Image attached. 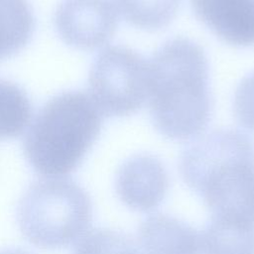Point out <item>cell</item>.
<instances>
[{"instance_id":"obj_1","label":"cell","mask_w":254,"mask_h":254,"mask_svg":"<svg viewBox=\"0 0 254 254\" xmlns=\"http://www.w3.org/2000/svg\"><path fill=\"white\" fill-rule=\"evenodd\" d=\"M147 97L159 133L181 141L199 135L211 111L208 63L202 48L187 38L162 45L148 62Z\"/></svg>"},{"instance_id":"obj_2","label":"cell","mask_w":254,"mask_h":254,"mask_svg":"<svg viewBox=\"0 0 254 254\" xmlns=\"http://www.w3.org/2000/svg\"><path fill=\"white\" fill-rule=\"evenodd\" d=\"M179 169L212 217L254 225V142L247 134L220 129L196 139Z\"/></svg>"},{"instance_id":"obj_3","label":"cell","mask_w":254,"mask_h":254,"mask_svg":"<svg viewBox=\"0 0 254 254\" xmlns=\"http://www.w3.org/2000/svg\"><path fill=\"white\" fill-rule=\"evenodd\" d=\"M102 113L89 93L61 92L36 114L24 141L32 168L46 178H64L74 172L97 139Z\"/></svg>"},{"instance_id":"obj_4","label":"cell","mask_w":254,"mask_h":254,"mask_svg":"<svg viewBox=\"0 0 254 254\" xmlns=\"http://www.w3.org/2000/svg\"><path fill=\"white\" fill-rule=\"evenodd\" d=\"M92 220L87 192L64 178L32 184L17 207V221L26 239L43 249L66 247L82 237Z\"/></svg>"},{"instance_id":"obj_5","label":"cell","mask_w":254,"mask_h":254,"mask_svg":"<svg viewBox=\"0 0 254 254\" xmlns=\"http://www.w3.org/2000/svg\"><path fill=\"white\" fill-rule=\"evenodd\" d=\"M88 86L102 115H131L141 108L148 95V62L130 48L109 46L94 59Z\"/></svg>"},{"instance_id":"obj_6","label":"cell","mask_w":254,"mask_h":254,"mask_svg":"<svg viewBox=\"0 0 254 254\" xmlns=\"http://www.w3.org/2000/svg\"><path fill=\"white\" fill-rule=\"evenodd\" d=\"M54 22L65 44L80 50H94L113 37L118 25V9L113 0H62Z\"/></svg>"},{"instance_id":"obj_7","label":"cell","mask_w":254,"mask_h":254,"mask_svg":"<svg viewBox=\"0 0 254 254\" xmlns=\"http://www.w3.org/2000/svg\"><path fill=\"white\" fill-rule=\"evenodd\" d=\"M116 192L120 200L136 211H150L165 198L169 188L168 173L162 162L148 154L129 158L119 168Z\"/></svg>"},{"instance_id":"obj_8","label":"cell","mask_w":254,"mask_h":254,"mask_svg":"<svg viewBox=\"0 0 254 254\" xmlns=\"http://www.w3.org/2000/svg\"><path fill=\"white\" fill-rule=\"evenodd\" d=\"M195 16L219 39L237 47L254 45V0H190Z\"/></svg>"},{"instance_id":"obj_9","label":"cell","mask_w":254,"mask_h":254,"mask_svg":"<svg viewBox=\"0 0 254 254\" xmlns=\"http://www.w3.org/2000/svg\"><path fill=\"white\" fill-rule=\"evenodd\" d=\"M137 239L145 254H199L200 236L174 216L155 213L142 221Z\"/></svg>"},{"instance_id":"obj_10","label":"cell","mask_w":254,"mask_h":254,"mask_svg":"<svg viewBox=\"0 0 254 254\" xmlns=\"http://www.w3.org/2000/svg\"><path fill=\"white\" fill-rule=\"evenodd\" d=\"M34 29L35 18L27 0H0V61L21 51Z\"/></svg>"},{"instance_id":"obj_11","label":"cell","mask_w":254,"mask_h":254,"mask_svg":"<svg viewBox=\"0 0 254 254\" xmlns=\"http://www.w3.org/2000/svg\"><path fill=\"white\" fill-rule=\"evenodd\" d=\"M200 247L203 254H254V225L212 217Z\"/></svg>"},{"instance_id":"obj_12","label":"cell","mask_w":254,"mask_h":254,"mask_svg":"<svg viewBox=\"0 0 254 254\" xmlns=\"http://www.w3.org/2000/svg\"><path fill=\"white\" fill-rule=\"evenodd\" d=\"M32 104L16 83L0 78V139L20 136L30 123Z\"/></svg>"},{"instance_id":"obj_13","label":"cell","mask_w":254,"mask_h":254,"mask_svg":"<svg viewBox=\"0 0 254 254\" xmlns=\"http://www.w3.org/2000/svg\"><path fill=\"white\" fill-rule=\"evenodd\" d=\"M181 0H116V7L132 26L154 31L174 19Z\"/></svg>"},{"instance_id":"obj_14","label":"cell","mask_w":254,"mask_h":254,"mask_svg":"<svg viewBox=\"0 0 254 254\" xmlns=\"http://www.w3.org/2000/svg\"><path fill=\"white\" fill-rule=\"evenodd\" d=\"M73 254H142L126 234L109 229L95 228L86 232L74 247Z\"/></svg>"},{"instance_id":"obj_15","label":"cell","mask_w":254,"mask_h":254,"mask_svg":"<svg viewBox=\"0 0 254 254\" xmlns=\"http://www.w3.org/2000/svg\"><path fill=\"white\" fill-rule=\"evenodd\" d=\"M233 109L238 123L245 129L254 131V72L245 76L238 84Z\"/></svg>"},{"instance_id":"obj_16","label":"cell","mask_w":254,"mask_h":254,"mask_svg":"<svg viewBox=\"0 0 254 254\" xmlns=\"http://www.w3.org/2000/svg\"><path fill=\"white\" fill-rule=\"evenodd\" d=\"M0 254H29L27 251L19 248H9L0 250Z\"/></svg>"}]
</instances>
